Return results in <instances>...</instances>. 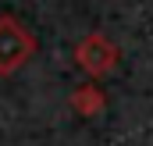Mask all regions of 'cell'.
Segmentation results:
<instances>
[{
    "label": "cell",
    "mask_w": 153,
    "mask_h": 146,
    "mask_svg": "<svg viewBox=\"0 0 153 146\" xmlns=\"http://www.w3.org/2000/svg\"><path fill=\"white\" fill-rule=\"evenodd\" d=\"M36 54V39L32 32L11 18V14H0V75H14L22 72Z\"/></svg>",
    "instance_id": "6da1fadb"
},
{
    "label": "cell",
    "mask_w": 153,
    "mask_h": 146,
    "mask_svg": "<svg viewBox=\"0 0 153 146\" xmlns=\"http://www.w3.org/2000/svg\"><path fill=\"white\" fill-rule=\"evenodd\" d=\"M75 61L89 78H103V75H111L121 64V50H117L114 39H107L103 32H89V36L78 39Z\"/></svg>",
    "instance_id": "7a4b0ae2"
},
{
    "label": "cell",
    "mask_w": 153,
    "mask_h": 146,
    "mask_svg": "<svg viewBox=\"0 0 153 146\" xmlns=\"http://www.w3.org/2000/svg\"><path fill=\"white\" fill-rule=\"evenodd\" d=\"M103 104H107V100H103L100 86H93V82L71 93V107H75L82 118H93V114H100V110H103Z\"/></svg>",
    "instance_id": "3957f363"
}]
</instances>
